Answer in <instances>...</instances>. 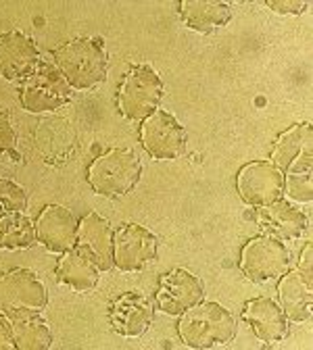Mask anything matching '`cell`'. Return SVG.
<instances>
[{"mask_svg":"<svg viewBox=\"0 0 313 350\" xmlns=\"http://www.w3.org/2000/svg\"><path fill=\"white\" fill-rule=\"evenodd\" d=\"M53 65L73 90H90L103 83L109 71V55L103 38H75L53 51Z\"/></svg>","mask_w":313,"mask_h":350,"instance_id":"1","label":"cell"},{"mask_svg":"<svg viewBox=\"0 0 313 350\" xmlns=\"http://www.w3.org/2000/svg\"><path fill=\"white\" fill-rule=\"evenodd\" d=\"M238 332L236 319L217 302H199L184 311L177 323V334L188 348L211 350L226 346Z\"/></svg>","mask_w":313,"mask_h":350,"instance_id":"2","label":"cell"},{"mask_svg":"<svg viewBox=\"0 0 313 350\" xmlns=\"http://www.w3.org/2000/svg\"><path fill=\"white\" fill-rule=\"evenodd\" d=\"M142 175V163L129 148H109L99 154L86 169V182L105 198H121L129 194Z\"/></svg>","mask_w":313,"mask_h":350,"instance_id":"3","label":"cell"},{"mask_svg":"<svg viewBox=\"0 0 313 350\" xmlns=\"http://www.w3.org/2000/svg\"><path fill=\"white\" fill-rule=\"evenodd\" d=\"M163 100V81L151 65H132L117 88V109L129 121H145Z\"/></svg>","mask_w":313,"mask_h":350,"instance_id":"4","label":"cell"},{"mask_svg":"<svg viewBox=\"0 0 313 350\" xmlns=\"http://www.w3.org/2000/svg\"><path fill=\"white\" fill-rule=\"evenodd\" d=\"M49 304L47 288L29 269H9L0 273V311L9 319L40 315Z\"/></svg>","mask_w":313,"mask_h":350,"instance_id":"5","label":"cell"},{"mask_svg":"<svg viewBox=\"0 0 313 350\" xmlns=\"http://www.w3.org/2000/svg\"><path fill=\"white\" fill-rule=\"evenodd\" d=\"M71 90L73 88L53 63L40 61V65L21 81L19 98L29 113H53L71 100Z\"/></svg>","mask_w":313,"mask_h":350,"instance_id":"6","label":"cell"},{"mask_svg":"<svg viewBox=\"0 0 313 350\" xmlns=\"http://www.w3.org/2000/svg\"><path fill=\"white\" fill-rule=\"evenodd\" d=\"M290 267V250L282 240L259 234L251 238L240 252V271L257 284L278 280Z\"/></svg>","mask_w":313,"mask_h":350,"instance_id":"7","label":"cell"},{"mask_svg":"<svg viewBox=\"0 0 313 350\" xmlns=\"http://www.w3.org/2000/svg\"><path fill=\"white\" fill-rule=\"evenodd\" d=\"M188 136L177 119L157 109L140 125V144L155 161H175L186 152Z\"/></svg>","mask_w":313,"mask_h":350,"instance_id":"8","label":"cell"},{"mask_svg":"<svg viewBox=\"0 0 313 350\" xmlns=\"http://www.w3.org/2000/svg\"><path fill=\"white\" fill-rule=\"evenodd\" d=\"M157 236L138 224L127 221L113 232V267L119 271L132 273L145 269L157 258Z\"/></svg>","mask_w":313,"mask_h":350,"instance_id":"9","label":"cell"},{"mask_svg":"<svg viewBox=\"0 0 313 350\" xmlns=\"http://www.w3.org/2000/svg\"><path fill=\"white\" fill-rule=\"evenodd\" d=\"M236 190L249 206H267L282 198L284 173L270 161L247 163L238 171Z\"/></svg>","mask_w":313,"mask_h":350,"instance_id":"10","label":"cell"},{"mask_svg":"<svg viewBox=\"0 0 313 350\" xmlns=\"http://www.w3.org/2000/svg\"><path fill=\"white\" fill-rule=\"evenodd\" d=\"M155 300L145 292H123L109 304L111 327L123 338H138L151 327L155 319Z\"/></svg>","mask_w":313,"mask_h":350,"instance_id":"11","label":"cell"},{"mask_svg":"<svg viewBox=\"0 0 313 350\" xmlns=\"http://www.w3.org/2000/svg\"><path fill=\"white\" fill-rule=\"evenodd\" d=\"M203 296H205V288L197 275H192L186 269H173L161 275L155 294V304L163 313L180 317L184 311L203 302Z\"/></svg>","mask_w":313,"mask_h":350,"instance_id":"12","label":"cell"},{"mask_svg":"<svg viewBox=\"0 0 313 350\" xmlns=\"http://www.w3.org/2000/svg\"><path fill=\"white\" fill-rule=\"evenodd\" d=\"M36 240L49 252L63 254L77 244V221L61 204L44 206L36 219Z\"/></svg>","mask_w":313,"mask_h":350,"instance_id":"13","label":"cell"},{"mask_svg":"<svg viewBox=\"0 0 313 350\" xmlns=\"http://www.w3.org/2000/svg\"><path fill=\"white\" fill-rule=\"evenodd\" d=\"M42 57L36 42L21 31L0 33V77L9 81H23L38 65Z\"/></svg>","mask_w":313,"mask_h":350,"instance_id":"14","label":"cell"},{"mask_svg":"<svg viewBox=\"0 0 313 350\" xmlns=\"http://www.w3.org/2000/svg\"><path fill=\"white\" fill-rule=\"evenodd\" d=\"M270 163L282 173L311 171V125L297 123L282 131L272 148Z\"/></svg>","mask_w":313,"mask_h":350,"instance_id":"15","label":"cell"},{"mask_svg":"<svg viewBox=\"0 0 313 350\" xmlns=\"http://www.w3.org/2000/svg\"><path fill=\"white\" fill-rule=\"evenodd\" d=\"M242 317L251 325L253 334L265 344H278L288 334V319L282 306L267 296L249 300L242 309Z\"/></svg>","mask_w":313,"mask_h":350,"instance_id":"16","label":"cell"},{"mask_svg":"<svg viewBox=\"0 0 313 350\" xmlns=\"http://www.w3.org/2000/svg\"><path fill=\"white\" fill-rule=\"evenodd\" d=\"M55 278L59 284L75 290V292H90L97 288L101 280V267L97 258L84 246L75 244L71 250L63 252L55 267Z\"/></svg>","mask_w":313,"mask_h":350,"instance_id":"17","label":"cell"},{"mask_svg":"<svg viewBox=\"0 0 313 350\" xmlns=\"http://www.w3.org/2000/svg\"><path fill=\"white\" fill-rule=\"evenodd\" d=\"M257 221L265 230V234H270L278 240H297L309 228L307 215L282 198L267 206H259Z\"/></svg>","mask_w":313,"mask_h":350,"instance_id":"18","label":"cell"},{"mask_svg":"<svg viewBox=\"0 0 313 350\" xmlns=\"http://www.w3.org/2000/svg\"><path fill=\"white\" fill-rule=\"evenodd\" d=\"M113 228L99 213H88L77 224V244L90 250L101 271L113 269Z\"/></svg>","mask_w":313,"mask_h":350,"instance_id":"19","label":"cell"},{"mask_svg":"<svg viewBox=\"0 0 313 350\" xmlns=\"http://www.w3.org/2000/svg\"><path fill=\"white\" fill-rule=\"evenodd\" d=\"M180 19L188 29L211 33L230 23L232 7L226 3H213V0H182Z\"/></svg>","mask_w":313,"mask_h":350,"instance_id":"20","label":"cell"},{"mask_svg":"<svg viewBox=\"0 0 313 350\" xmlns=\"http://www.w3.org/2000/svg\"><path fill=\"white\" fill-rule=\"evenodd\" d=\"M278 284V296H280V306L290 321H307L311 317L313 309V296H311V286L303 280L299 271H286L280 275Z\"/></svg>","mask_w":313,"mask_h":350,"instance_id":"21","label":"cell"},{"mask_svg":"<svg viewBox=\"0 0 313 350\" xmlns=\"http://www.w3.org/2000/svg\"><path fill=\"white\" fill-rule=\"evenodd\" d=\"M40 134H47L49 138L38 136V148L49 163L69 161L75 148V131L67 119H51L40 123Z\"/></svg>","mask_w":313,"mask_h":350,"instance_id":"22","label":"cell"},{"mask_svg":"<svg viewBox=\"0 0 313 350\" xmlns=\"http://www.w3.org/2000/svg\"><path fill=\"white\" fill-rule=\"evenodd\" d=\"M36 242V228L23 213L0 217V250H27Z\"/></svg>","mask_w":313,"mask_h":350,"instance_id":"23","label":"cell"},{"mask_svg":"<svg viewBox=\"0 0 313 350\" xmlns=\"http://www.w3.org/2000/svg\"><path fill=\"white\" fill-rule=\"evenodd\" d=\"M13 340L19 350H47L53 346V334L38 315L13 321Z\"/></svg>","mask_w":313,"mask_h":350,"instance_id":"24","label":"cell"},{"mask_svg":"<svg viewBox=\"0 0 313 350\" xmlns=\"http://www.w3.org/2000/svg\"><path fill=\"white\" fill-rule=\"evenodd\" d=\"M27 208V192L11 180H0V217L23 213Z\"/></svg>","mask_w":313,"mask_h":350,"instance_id":"25","label":"cell"},{"mask_svg":"<svg viewBox=\"0 0 313 350\" xmlns=\"http://www.w3.org/2000/svg\"><path fill=\"white\" fill-rule=\"evenodd\" d=\"M284 192L297 202H311L313 186H311V171H297L284 175Z\"/></svg>","mask_w":313,"mask_h":350,"instance_id":"26","label":"cell"},{"mask_svg":"<svg viewBox=\"0 0 313 350\" xmlns=\"http://www.w3.org/2000/svg\"><path fill=\"white\" fill-rule=\"evenodd\" d=\"M17 142V134L11 125L9 113L0 111V152H11L15 148Z\"/></svg>","mask_w":313,"mask_h":350,"instance_id":"27","label":"cell"},{"mask_svg":"<svg viewBox=\"0 0 313 350\" xmlns=\"http://www.w3.org/2000/svg\"><path fill=\"white\" fill-rule=\"evenodd\" d=\"M265 7L267 9H272V11H276V13H290V15H301L303 11H307V7H309V3H301V0H265Z\"/></svg>","mask_w":313,"mask_h":350,"instance_id":"28","label":"cell"},{"mask_svg":"<svg viewBox=\"0 0 313 350\" xmlns=\"http://www.w3.org/2000/svg\"><path fill=\"white\" fill-rule=\"evenodd\" d=\"M311 254H313V246H311V242H307L301 256H299V269H297L309 286L313 284V269H311L313 258H311Z\"/></svg>","mask_w":313,"mask_h":350,"instance_id":"29","label":"cell"},{"mask_svg":"<svg viewBox=\"0 0 313 350\" xmlns=\"http://www.w3.org/2000/svg\"><path fill=\"white\" fill-rule=\"evenodd\" d=\"M0 350H15L13 327L5 315H0Z\"/></svg>","mask_w":313,"mask_h":350,"instance_id":"30","label":"cell"}]
</instances>
